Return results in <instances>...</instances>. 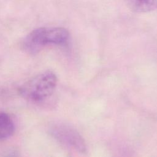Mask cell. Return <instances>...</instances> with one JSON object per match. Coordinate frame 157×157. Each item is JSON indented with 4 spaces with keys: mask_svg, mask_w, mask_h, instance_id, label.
I'll return each instance as SVG.
<instances>
[{
    "mask_svg": "<svg viewBox=\"0 0 157 157\" xmlns=\"http://www.w3.org/2000/svg\"><path fill=\"white\" fill-rule=\"evenodd\" d=\"M68 31L61 27H42L34 29L25 39L23 45L28 53H38L48 44L63 45L69 40Z\"/></svg>",
    "mask_w": 157,
    "mask_h": 157,
    "instance_id": "6da1fadb",
    "label": "cell"
},
{
    "mask_svg": "<svg viewBox=\"0 0 157 157\" xmlns=\"http://www.w3.org/2000/svg\"><path fill=\"white\" fill-rule=\"evenodd\" d=\"M56 84L57 77L55 74L51 71H46L23 84L19 92L28 100L42 101L53 94Z\"/></svg>",
    "mask_w": 157,
    "mask_h": 157,
    "instance_id": "7a4b0ae2",
    "label": "cell"
},
{
    "mask_svg": "<svg viewBox=\"0 0 157 157\" xmlns=\"http://www.w3.org/2000/svg\"><path fill=\"white\" fill-rule=\"evenodd\" d=\"M52 132L54 136L63 143L73 147L80 153L86 151V147L84 139L72 127L66 125H59L55 126Z\"/></svg>",
    "mask_w": 157,
    "mask_h": 157,
    "instance_id": "3957f363",
    "label": "cell"
},
{
    "mask_svg": "<svg viewBox=\"0 0 157 157\" xmlns=\"http://www.w3.org/2000/svg\"><path fill=\"white\" fill-rule=\"evenodd\" d=\"M129 8L136 12H148L157 9V0H127Z\"/></svg>",
    "mask_w": 157,
    "mask_h": 157,
    "instance_id": "277c9868",
    "label": "cell"
},
{
    "mask_svg": "<svg viewBox=\"0 0 157 157\" xmlns=\"http://www.w3.org/2000/svg\"><path fill=\"white\" fill-rule=\"evenodd\" d=\"M14 131V123L10 117L6 113H0V140L9 137Z\"/></svg>",
    "mask_w": 157,
    "mask_h": 157,
    "instance_id": "5b68a950",
    "label": "cell"
},
{
    "mask_svg": "<svg viewBox=\"0 0 157 157\" xmlns=\"http://www.w3.org/2000/svg\"><path fill=\"white\" fill-rule=\"evenodd\" d=\"M2 157H19V155L16 150H10L6 152Z\"/></svg>",
    "mask_w": 157,
    "mask_h": 157,
    "instance_id": "8992f818",
    "label": "cell"
}]
</instances>
